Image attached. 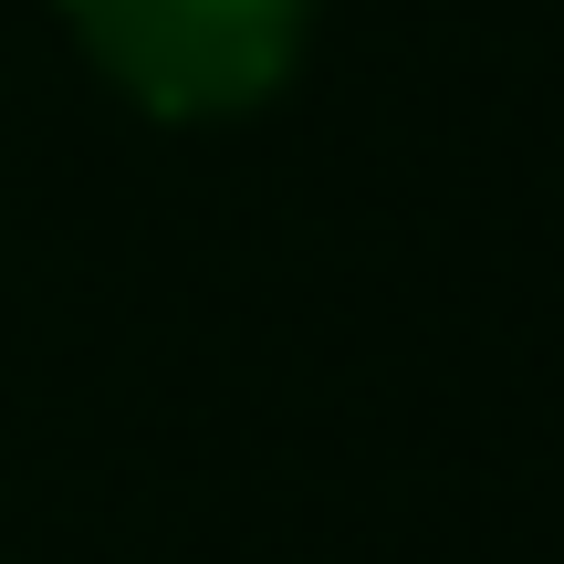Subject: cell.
<instances>
[{
    "instance_id": "6da1fadb",
    "label": "cell",
    "mask_w": 564,
    "mask_h": 564,
    "mask_svg": "<svg viewBox=\"0 0 564 564\" xmlns=\"http://www.w3.org/2000/svg\"><path fill=\"white\" fill-rule=\"evenodd\" d=\"M84 63L167 126L251 116L293 84L314 0H53Z\"/></svg>"
}]
</instances>
